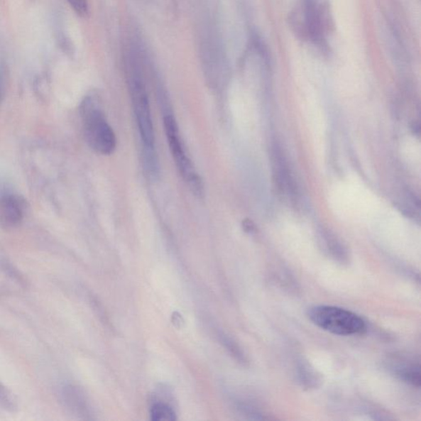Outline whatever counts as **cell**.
Returning a JSON list of instances; mask_svg holds the SVG:
<instances>
[{
    "label": "cell",
    "instance_id": "1",
    "mask_svg": "<svg viewBox=\"0 0 421 421\" xmlns=\"http://www.w3.org/2000/svg\"><path fill=\"white\" fill-rule=\"evenodd\" d=\"M141 55L130 48L126 54V69L130 95L140 136L145 148H155L154 127L151 114L146 85L143 79Z\"/></svg>",
    "mask_w": 421,
    "mask_h": 421
},
{
    "label": "cell",
    "instance_id": "2",
    "mask_svg": "<svg viewBox=\"0 0 421 421\" xmlns=\"http://www.w3.org/2000/svg\"><path fill=\"white\" fill-rule=\"evenodd\" d=\"M83 133L89 147L101 155H111L116 148V136L104 114L98 99L87 96L81 103Z\"/></svg>",
    "mask_w": 421,
    "mask_h": 421
},
{
    "label": "cell",
    "instance_id": "3",
    "mask_svg": "<svg viewBox=\"0 0 421 421\" xmlns=\"http://www.w3.org/2000/svg\"><path fill=\"white\" fill-rule=\"evenodd\" d=\"M327 13L324 5L317 0H303L292 13L290 25L299 38L324 49L329 23Z\"/></svg>",
    "mask_w": 421,
    "mask_h": 421
},
{
    "label": "cell",
    "instance_id": "4",
    "mask_svg": "<svg viewBox=\"0 0 421 421\" xmlns=\"http://www.w3.org/2000/svg\"><path fill=\"white\" fill-rule=\"evenodd\" d=\"M310 319L327 332L337 336H355L366 334L365 320L350 310L329 305H318L308 312Z\"/></svg>",
    "mask_w": 421,
    "mask_h": 421
},
{
    "label": "cell",
    "instance_id": "5",
    "mask_svg": "<svg viewBox=\"0 0 421 421\" xmlns=\"http://www.w3.org/2000/svg\"><path fill=\"white\" fill-rule=\"evenodd\" d=\"M164 127L171 154H173L176 168L182 178L190 187L192 193L202 199L204 195V185L195 168L193 163L187 155L182 143L177 123L171 114L164 118Z\"/></svg>",
    "mask_w": 421,
    "mask_h": 421
},
{
    "label": "cell",
    "instance_id": "6",
    "mask_svg": "<svg viewBox=\"0 0 421 421\" xmlns=\"http://www.w3.org/2000/svg\"><path fill=\"white\" fill-rule=\"evenodd\" d=\"M24 202L19 197L4 195L0 197V228L11 231L22 223L24 217Z\"/></svg>",
    "mask_w": 421,
    "mask_h": 421
},
{
    "label": "cell",
    "instance_id": "7",
    "mask_svg": "<svg viewBox=\"0 0 421 421\" xmlns=\"http://www.w3.org/2000/svg\"><path fill=\"white\" fill-rule=\"evenodd\" d=\"M65 407L82 419L91 420V408L84 393L80 388L67 386L62 391Z\"/></svg>",
    "mask_w": 421,
    "mask_h": 421
},
{
    "label": "cell",
    "instance_id": "8",
    "mask_svg": "<svg viewBox=\"0 0 421 421\" xmlns=\"http://www.w3.org/2000/svg\"><path fill=\"white\" fill-rule=\"evenodd\" d=\"M390 366V370L398 378L404 383H407L413 387L420 388V366L419 363L413 361L407 360V359H397L393 361Z\"/></svg>",
    "mask_w": 421,
    "mask_h": 421
},
{
    "label": "cell",
    "instance_id": "9",
    "mask_svg": "<svg viewBox=\"0 0 421 421\" xmlns=\"http://www.w3.org/2000/svg\"><path fill=\"white\" fill-rule=\"evenodd\" d=\"M296 373L301 387L305 389H315L322 383L321 374L312 367L307 361H300L296 368Z\"/></svg>",
    "mask_w": 421,
    "mask_h": 421
},
{
    "label": "cell",
    "instance_id": "10",
    "mask_svg": "<svg viewBox=\"0 0 421 421\" xmlns=\"http://www.w3.org/2000/svg\"><path fill=\"white\" fill-rule=\"evenodd\" d=\"M143 164L148 178L155 180L160 175V164L155 148L143 147Z\"/></svg>",
    "mask_w": 421,
    "mask_h": 421
},
{
    "label": "cell",
    "instance_id": "11",
    "mask_svg": "<svg viewBox=\"0 0 421 421\" xmlns=\"http://www.w3.org/2000/svg\"><path fill=\"white\" fill-rule=\"evenodd\" d=\"M324 239L327 251L332 258L342 263H347L349 256L346 247L329 232L324 233Z\"/></svg>",
    "mask_w": 421,
    "mask_h": 421
},
{
    "label": "cell",
    "instance_id": "12",
    "mask_svg": "<svg viewBox=\"0 0 421 421\" xmlns=\"http://www.w3.org/2000/svg\"><path fill=\"white\" fill-rule=\"evenodd\" d=\"M151 419L153 421H174L176 415L169 404L158 402L151 408Z\"/></svg>",
    "mask_w": 421,
    "mask_h": 421
},
{
    "label": "cell",
    "instance_id": "13",
    "mask_svg": "<svg viewBox=\"0 0 421 421\" xmlns=\"http://www.w3.org/2000/svg\"><path fill=\"white\" fill-rule=\"evenodd\" d=\"M218 337H219L222 344L226 347V349L231 353L232 356L235 357L236 360L241 363L246 362V359L244 357L241 348L239 347L236 343L234 341L231 337L222 334V332H220V334H218Z\"/></svg>",
    "mask_w": 421,
    "mask_h": 421
},
{
    "label": "cell",
    "instance_id": "14",
    "mask_svg": "<svg viewBox=\"0 0 421 421\" xmlns=\"http://www.w3.org/2000/svg\"><path fill=\"white\" fill-rule=\"evenodd\" d=\"M0 407L10 410V412H14L18 408L16 398L10 390L1 383H0Z\"/></svg>",
    "mask_w": 421,
    "mask_h": 421
},
{
    "label": "cell",
    "instance_id": "15",
    "mask_svg": "<svg viewBox=\"0 0 421 421\" xmlns=\"http://www.w3.org/2000/svg\"><path fill=\"white\" fill-rule=\"evenodd\" d=\"M75 12L82 18H86L89 13L87 0H67Z\"/></svg>",
    "mask_w": 421,
    "mask_h": 421
},
{
    "label": "cell",
    "instance_id": "16",
    "mask_svg": "<svg viewBox=\"0 0 421 421\" xmlns=\"http://www.w3.org/2000/svg\"><path fill=\"white\" fill-rule=\"evenodd\" d=\"M242 225L244 231L247 233H253L256 231V225L253 224V222L251 220H244Z\"/></svg>",
    "mask_w": 421,
    "mask_h": 421
},
{
    "label": "cell",
    "instance_id": "17",
    "mask_svg": "<svg viewBox=\"0 0 421 421\" xmlns=\"http://www.w3.org/2000/svg\"><path fill=\"white\" fill-rule=\"evenodd\" d=\"M173 319H175L174 320V324H175V325L176 324H180V325L181 324V319H182V318H181V316L179 315L177 313H175L174 314Z\"/></svg>",
    "mask_w": 421,
    "mask_h": 421
},
{
    "label": "cell",
    "instance_id": "18",
    "mask_svg": "<svg viewBox=\"0 0 421 421\" xmlns=\"http://www.w3.org/2000/svg\"><path fill=\"white\" fill-rule=\"evenodd\" d=\"M412 129L413 130L414 133H419L420 131V124L417 123H414L412 124Z\"/></svg>",
    "mask_w": 421,
    "mask_h": 421
}]
</instances>
